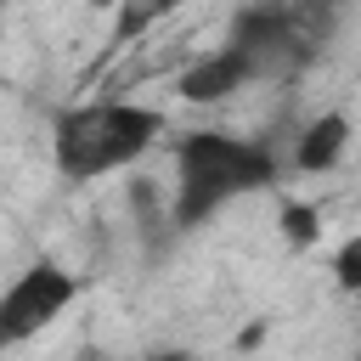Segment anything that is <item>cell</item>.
<instances>
[{"label":"cell","mask_w":361,"mask_h":361,"mask_svg":"<svg viewBox=\"0 0 361 361\" xmlns=\"http://www.w3.org/2000/svg\"><path fill=\"white\" fill-rule=\"evenodd\" d=\"M276 180V152L265 141L248 135H226V130H186L175 141V203L169 220L180 231L203 226L209 214H220L226 203L265 192Z\"/></svg>","instance_id":"cell-1"},{"label":"cell","mask_w":361,"mask_h":361,"mask_svg":"<svg viewBox=\"0 0 361 361\" xmlns=\"http://www.w3.org/2000/svg\"><path fill=\"white\" fill-rule=\"evenodd\" d=\"M164 135V113L147 102H79L51 118V164L68 180H102L130 169Z\"/></svg>","instance_id":"cell-2"},{"label":"cell","mask_w":361,"mask_h":361,"mask_svg":"<svg viewBox=\"0 0 361 361\" xmlns=\"http://www.w3.org/2000/svg\"><path fill=\"white\" fill-rule=\"evenodd\" d=\"M79 299V276L56 259H34L28 271L11 276V288L0 293V344H28L34 333H45L68 305Z\"/></svg>","instance_id":"cell-3"},{"label":"cell","mask_w":361,"mask_h":361,"mask_svg":"<svg viewBox=\"0 0 361 361\" xmlns=\"http://www.w3.org/2000/svg\"><path fill=\"white\" fill-rule=\"evenodd\" d=\"M248 79H254L248 56H243L237 45H214V51H203V56H192V62L180 68L175 90H180V102H192V107H214V102L237 96Z\"/></svg>","instance_id":"cell-4"},{"label":"cell","mask_w":361,"mask_h":361,"mask_svg":"<svg viewBox=\"0 0 361 361\" xmlns=\"http://www.w3.org/2000/svg\"><path fill=\"white\" fill-rule=\"evenodd\" d=\"M344 147H350V118L344 113H316L293 141V169L299 175H327L344 158Z\"/></svg>","instance_id":"cell-5"},{"label":"cell","mask_w":361,"mask_h":361,"mask_svg":"<svg viewBox=\"0 0 361 361\" xmlns=\"http://www.w3.org/2000/svg\"><path fill=\"white\" fill-rule=\"evenodd\" d=\"M333 282H338L344 293H355V299H361V231H355V237H344V243L333 248Z\"/></svg>","instance_id":"cell-6"},{"label":"cell","mask_w":361,"mask_h":361,"mask_svg":"<svg viewBox=\"0 0 361 361\" xmlns=\"http://www.w3.org/2000/svg\"><path fill=\"white\" fill-rule=\"evenodd\" d=\"M282 226H288V243H293V248H305V243L322 237V214H316L310 203H288V209H282Z\"/></svg>","instance_id":"cell-7"},{"label":"cell","mask_w":361,"mask_h":361,"mask_svg":"<svg viewBox=\"0 0 361 361\" xmlns=\"http://www.w3.org/2000/svg\"><path fill=\"white\" fill-rule=\"evenodd\" d=\"M147 361H186L180 350H158V355H147Z\"/></svg>","instance_id":"cell-8"},{"label":"cell","mask_w":361,"mask_h":361,"mask_svg":"<svg viewBox=\"0 0 361 361\" xmlns=\"http://www.w3.org/2000/svg\"><path fill=\"white\" fill-rule=\"evenodd\" d=\"M350 361H361V350H355V355H350Z\"/></svg>","instance_id":"cell-9"}]
</instances>
